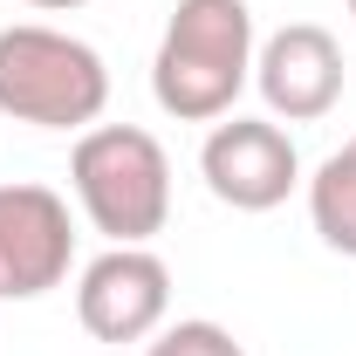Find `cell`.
<instances>
[{
	"label": "cell",
	"instance_id": "obj_9",
	"mask_svg": "<svg viewBox=\"0 0 356 356\" xmlns=\"http://www.w3.org/2000/svg\"><path fill=\"white\" fill-rule=\"evenodd\" d=\"M144 356H247L233 343V329L226 322H206V315H192V322H172V329H158Z\"/></svg>",
	"mask_w": 356,
	"mask_h": 356
},
{
	"label": "cell",
	"instance_id": "obj_10",
	"mask_svg": "<svg viewBox=\"0 0 356 356\" xmlns=\"http://www.w3.org/2000/svg\"><path fill=\"white\" fill-rule=\"evenodd\" d=\"M21 7H42V14H76V7H89V0H21Z\"/></svg>",
	"mask_w": 356,
	"mask_h": 356
},
{
	"label": "cell",
	"instance_id": "obj_4",
	"mask_svg": "<svg viewBox=\"0 0 356 356\" xmlns=\"http://www.w3.org/2000/svg\"><path fill=\"white\" fill-rule=\"evenodd\" d=\"M199 178L233 213H274L302 185V151L274 117H220L199 144Z\"/></svg>",
	"mask_w": 356,
	"mask_h": 356
},
{
	"label": "cell",
	"instance_id": "obj_11",
	"mask_svg": "<svg viewBox=\"0 0 356 356\" xmlns=\"http://www.w3.org/2000/svg\"><path fill=\"white\" fill-rule=\"evenodd\" d=\"M350 14H356V0H350Z\"/></svg>",
	"mask_w": 356,
	"mask_h": 356
},
{
	"label": "cell",
	"instance_id": "obj_1",
	"mask_svg": "<svg viewBox=\"0 0 356 356\" xmlns=\"http://www.w3.org/2000/svg\"><path fill=\"white\" fill-rule=\"evenodd\" d=\"M254 7L247 0H178L158 55H151V96L178 124H220L233 117L240 89L254 83Z\"/></svg>",
	"mask_w": 356,
	"mask_h": 356
},
{
	"label": "cell",
	"instance_id": "obj_6",
	"mask_svg": "<svg viewBox=\"0 0 356 356\" xmlns=\"http://www.w3.org/2000/svg\"><path fill=\"white\" fill-rule=\"evenodd\" d=\"M172 315V267L151 247H103L76 274V322L96 343H151Z\"/></svg>",
	"mask_w": 356,
	"mask_h": 356
},
{
	"label": "cell",
	"instance_id": "obj_2",
	"mask_svg": "<svg viewBox=\"0 0 356 356\" xmlns=\"http://www.w3.org/2000/svg\"><path fill=\"white\" fill-rule=\"evenodd\" d=\"M69 185L110 247H151L172 220V158L137 124H89L69 151Z\"/></svg>",
	"mask_w": 356,
	"mask_h": 356
},
{
	"label": "cell",
	"instance_id": "obj_5",
	"mask_svg": "<svg viewBox=\"0 0 356 356\" xmlns=\"http://www.w3.org/2000/svg\"><path fill=\"white\" fill-rule=\"evenodd\" d=\"M76 267V220L55 185H0V302H42Z\"/></svg>",
	"mask_w": 356,
	"mask_h": 356
},
{
	"label": "cell",
	"instance_id": "obj_8",
	"mask_svg": "<svg viewBox=\"0 0 356 356\" xmlns=\"http://www.w3.org/2000/svg\"><path fill=\"white\" fill-rule=\"evenodd\" d=\"M309 220L329 254L356 261V137H343L309 178Z\"/></svg>",
	"mask_w": 356,
	"mask_h": 356
},
{
	"label": "cell",
	"instance_id": "obj_3",
	"mask_svg": "<svg viewBox=\"0 0 356 356\" xmlns=\"http://www.w3.org/2000/svg\"><path fill=\"white\" fill-rule=\"evenodd\" d=\"M110 69L83 35H62L48 21L0 28V117L28 131H89L103 124Z\"/></svg>",
	"mask_w": 356,
	"mask_h": 356
},
{
	"label": "cell",
	"instance_id": "obj_7",
	"mask_svg": "<svg viewBox=\"0 0 356 356\" xmlns=\"http://www.w3.org/2000/svg\"><path fill=\"white\" fill-rule=\"evenodd\" d=\"M254 89L274 124H315L343 103V48L315 21H288L254 48Z\"/></svg>",
	"mask_w": 356,
	"mask_h": 356
}]
</instances>
